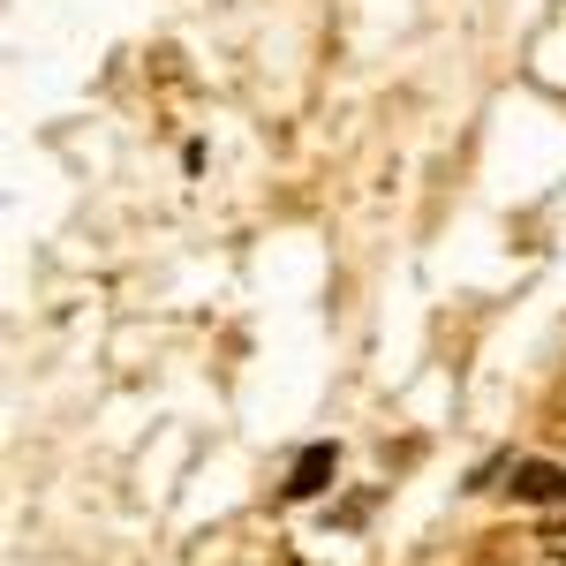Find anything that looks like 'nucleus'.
<instances>
[{
  "instance_id": "obj_1",
  "label": "nucleus",
  "mask_w": 566,
  "mask_h": 566,
  "mask_svg": "<svg viewBox=\"0 0 566 566\" xmlns=\"http://www.w3.org/2000/svg\"><path fill=\"white\" fill-rule=\"evenodd\" d=\"M514 499L522 506H566V469L559 461H514Z\"/></svg>"
},
{
  "instance_id": "obj_2",
  "label": "nucleus",
  "mask_w": 566,
  "mask_h": 566,
  "mask_svg": "<svg viewBox=\"0 0 566 566\" xmlns=\"http://www.w3.org/2000/svg\"><path fill=\"white\" fill-rule=\"evenodd\" d=\"M333 476H340V453L333 446H303V461L287 469V499H317Z\"/></svg>"
},
{
  "instance_id": "obj_3",
  "label": "nucleus",
  "mask_w": 566,
  "mask_h": 566,
  "mask_svg": "<svg viewBox=\"0 0 566 566\" xmlns=\"http://www.w3.org/2000/svg\"><path fill=\"white\" fill-rule=\"evenodd\" d=\"M559 566H566V552H559Z\"/></svg>"
}]
</instances>
